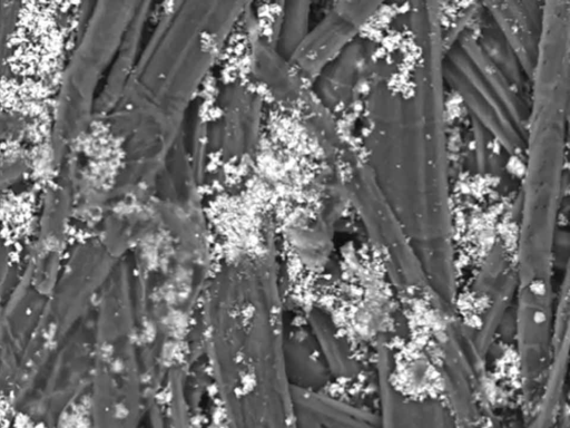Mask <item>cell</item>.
I'll return each mask as SVG.
<instances>
[{
    "mask_svg": "<svg viewBox=\"0 0 570 428\" xmlns=\"http://www.w3.org/2000/svg\"><path fill=\"white\" fill-rule=\"evenodd\" d=\"M420 54L404 97L379 82L370 95L368 165L423 272L432 303L454 314L456 276L444 135L440 21L412 22Z\"/></svg>",
    "mask_w": 570,
    "mask_h": 428,
    "instance_id": "1",
    "label": "cell"
},
{
    "mask_svg": "<svg viewBox=\"0 0 570 428\" xmlns=\"http://www.w3.org/2000/svg\"><path fill=\"white\" fill-rule=\"evenodd\" d=\"M92 428H141L144 399L132 276L124 263L100 291L92 333Z\"/></svg>",
    "mask_w": 570,
    "mask_h": 428,
    "instance_id": "2",
    "label": "cell"
},
{
    "mask_svg": "<svg viewBox=\"0 0 570 428\" xmlns=\"http://www.w3.org/2000/svg\"><path fill=\"white\" fill-rule=\"evenodd\" d=\"M114 11L98 8L85 27L65 68L51 128V154L61 165L88 127L97 82L115 39Z\"/></svg>",
    "mask_w": 570,
    "mask_h": 428,
    "instance_id": "3",
    "label": "cell"
},
{
    "mask_svg": "<svg viewBox=\"0 0 570 428\" xmlns=\"http://www.w3.org/2000/svg\"><path fill=\"white\" fill-rule=\"evenodd\" d=\"M347 191L397 292L414 301L428 298L432 303L421 266L368 165L354 167Z\"/></svg>",
    "mask_w": 570,
    "mask_h": 428,
    "instance_id": "4",
    "label": "cell"
},
{
    "mask_svg": "<svg viewBox=\"0 0 570 428\" xmlns=\"http://www.w3.org/2000/svg\"><path fill=\"white\" fill-rule=\"evenodd\" d=\"M446 321L438 338L445 400L459 428H481L483 354L471 329Z\"/></svg>",
    "mask_w": 570,
    "mask_h": 428,
    "instance_id": "5",
    "label": "cell"
},
{
    "mask_svg": "<svg viewBox=\"0 0 570 428\" xmlns=\"http://www.w3.org/2000/svg\"><path fill=\"white\" fill-rule=\"evenodd\" d=\"M442 77L461 96L481 128L494 136L509 153L518 155L524 150L525 137L456 42L443 54Z\"/></svg>",
    "mask_w": 570,
    "mask_h": 428,
    "instance_id": "6",
    "label": "cell"
},
{
    "mask_svg": "<svg viewBox=\"0 0 570 428\" xmlns=\"http://www.w3.org/2000/svg\"><path fill=\"white\" fill-rule=\"evenodd\" d=\"M380 428H459L444 399L405 390L390 347L379 344Z\"/></svg>",
    "mask_w": 570,
    "mask_h": 428,
    "instance_id": "7",
    "label": "cell"
},
{
    "mask_svg": "<svg viewBox=\"0 0 570 428\" xmlns=\"http://www.w3.org/2000/svg\"><path fill=\"white\" fill-rule=\"evenodd\" d=\"M487 11L531 80L538 57L543 9L532 2H489Z\"/></svg>",
    "mask_w": 570,
    "mask_h": 428,
    "instance_id": "8",
    "label": "cell"
},
{
    "mask_svg": "<svg viewBox=\"0 0 570 428\" xmlns=\"http://www.w3.org/2000/svg\"><path fill=\"white\" fill-rule=\"evenodd\" d=\"M296 428H380L379 416L315 389L293 386Z\"/></svg>",
    "mask_w": 570,
    "mask_h": 428,
    "instance_id": "9",
    "label": "cell"
},
{
    "mask_svg": "<svg viewBox=\"0 0 570 428\" xmlns=\"http://www.w3.org/2000/svg\"><path fill=\"white\" fill-rule=\"evenodd\" d=\"M455 42L461 47L480 77L494 93L511 117L518 130L527 139L530 106L498 67L489 59L479 46L476 39L469 32H461Z\"/></svg>",
    "mask_w": 570,
    "mask_h": 428,
    "instance_id": "10",
    "label": "cell"
},
{
    "mask_svg": "<svg viewBox=\"0 0 570 428\" xmlns=\"http://www.w3.org/2000/svg\"><path fill=\"white\" fill-rule=\"evenodd\" d=\"M311 323L331 372L338 377L356 374L357 362L343 337L336 331L332 319L316 309L311 313Z\"/></svg>",
    "mask_w": 570,
    "mask_h": 428,
    "instance_id": "11",
    "label": "cell"
},
{
    "mask_svg": "<svg viewBox=\"0 0 570 428\" xmlns=\"http://www.w3.org/2000/svg\"><path fill=\"white\" fill-rule=\"evenodd\" d=\"M490 23L483 26L479 38H475L489 59L505 76L511 85L523 94L524 72L512 49L490 18Z\"/></svg>",
    "mask_w": 570,
    "mask_h": 428,
    "instance_id": "12",
    "label": "cell"
},
{
    "mask_svg": "<svg viewBox=\"0 0 570 428\" xmlns=\"http://www.w3.org/2000/svg\"><path fill=\"white\" fill-rule=\"evenodd\" d=\"M147 428H190L185 401L167 399L149 406L145 414Z\"/></svg>",
    "mask_w": 570,
    "mask_h": 428,
    "instance_id": "13",
    "label": "cell"
},
{
    "mask_svg": "<svg viewBox=\"0 0 570 428\" xmlns=\"http://www.w3.org/2000/svg\"><path fill=\"white\" fill-rule=\"evenodd\" d=\"M19 4L0 2V67L7 59L8 46L18 22Z\"/></svg>",
    "mask_w": 570,
    "mask_h": 428,
    "instance_id": "14",
    "label": "cell"
},
{
    "mask_svg": "<svg viewBox=\"0 0 570 428\" xmlns=\"http://www.w3.org/2000/svg\"><path fill=\"white\" fill-rule=\"evenodd\" d=\"M28 171V163L23 158L13 157L0 160V191L22 179Z\"/></svg>",
    "mask_w": 570,
    "mask_h": 428,
    "instance_id": "15",
    "label": "cell"
},
{
    "mask_svg": "<svg viewBox=\"0 0 570 428\" xmlns=\"http://www.w3.org/2000/svg\"><path fill=\"white\" fill-rule=\"evenodd\" d=\"M26 130L24 118L18 114L0 111V140L19 138Z\"/></svg>",
    "mask_w": 570,
    "mask_h": 428,
    "instance_id": "16",
    "label": "cell"
}]
</instances>
